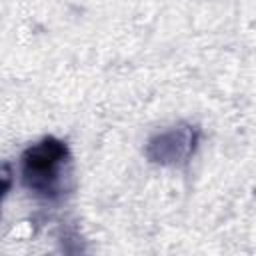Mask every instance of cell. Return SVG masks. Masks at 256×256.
<instances>
[{"mask_svg": "<svg viewBox=\"0 0 256 256\" xmlns=\"http://www.w3.org/2000/svg\"><path fill=\"white\" fill-rule=\"evenodd\" d=\"M68 148L56 138H44L22 154L24 186L48 200L62 196L68 178Z\"/></svg>", "mask_w": 256, "mask_h": 256, "instance_id": "6da1fadb", "label": "cell"}, {"mask_svg": "<svg viewBox=\"0 0 256 256\" xmlns=\"http://www.w3.org/2000/svg\"><path fill=\"white\" fill-rule=\"evenodd\" d=\"M198 128L190 124H180L174 126L166 132L156 134L148 146H146V156L162 166H176L186 162L198 144Z\"/></svg>", "mask_w": 256, "mask_h": 256, "instance_id": "7a4b0ae2", "label": "cell"}]
</instances>
